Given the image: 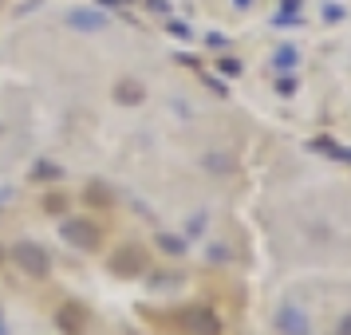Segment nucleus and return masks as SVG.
I'll use <instances>...</instances> for the list:
<instances>
[{
  "label": "nucleus",
  "mask_w": 351,
  "mask_h": 335,
  "mask_svg": "<svg viewBox=\"0 0 351 335\" xmlns=\"http://www.w3.org/2000/svg\"><path fill=\"white\" fill-rule=\"evenodd\" d=\"M60 237H64L67 245L83 249V253H95L99 245H103V233H99V225L91 221V217H64Z\"/></svg>",
  "instance_id": "1"
},
{
  "label": "nucleus",
  "mask_w": 351,
  "mask_h": 335,
  "mask_svg": "<svg viewBox=\"0 0 351 335\" xmlns=\"http://www.w3.org/2000/svg\"><path fill=\"white\" fill-rule=\"evenodd\" d=\"M8 256H12V260L20 264V272H24V276H32V280H44V276L51 272V256L44 253L40 245H32V240H20Z\"/></svg>",
  "instance_id": "2"
},
{
  "label": "nucleus",
  "mask_w": 351,
  "mask_h": 335,
  "mask_svg": "<svg viewBox=\"0 0 351 335\" xmlns=\"http://www.w3.org/2000/svg\"><path fill=\"white\" fill-rule=\"evenodd\" d=\"M87 323H91V316H87V308H83L80 300L60 303V312H56V327H60L64 335H87Z\"/></svg>",
  "instance_id": "3"
},
{
  "label": "nucleus",
  "mask_w": 351,
  "mask_h": 335,
  "mask_svg": "<svg viewBox=\"0 0 351 335\" xmlns=\"http://www.w3.org/2000/svg\"><path fill=\"white\" fill-rule=\"evenodd\" d=\"M111 272L114 276H143L146 272V253L143 249H138V245H123V249H119V253L111 256Z\"/></svg>",
  "instance_id": "4"
},
{
  "label": "nucleus",
  "mask_w": 351,
  "mask_h": 335,
  "mask_svg": "<svg viewBox=\"0 0 351 335\" xmlns=\"http://www.w3.org/2000/svg\"><path fill=\"white\" fill-rule=\"evenodd\" d=\"M182 327L193 335H221V319L209 308H190V312H182Z\"/></svg>",
  "instance_id": "5"
},
{
  "label": "nucleus",
  "mask_w": 351,
  "mask_h": 335,
  "mask_svg": "<svg viewBox=\"0 0 351 335\" xmlns=\"http://www.w3.org/2000/svg\"><path fill=\"white\" fill-rule=\"evenodd\" d=\"M103 24H107V16H103V12H83V8L67 12V28H80V32H99Z\"/></svg>",
  "instance_id": "6"
},
{
  "label": "nucleus",
  "mask_w": 351,
  "mask_h": 335,
  "mask_svg": "<svg viewBox=\"0 0 351 335\" xmlns=\"http://www.w3.org/2000/svg\"><path fill=\"white\" fill-rule=\"evenodd\" d=\"M276 323H280L285 335H308V319H304V312H296V308H285Z\"/></svg>",
  "instance_id": "7"
},
{
  "label": "nucleus",
  "mask_w": 351,
  "mask_h": 335,
  "mask_svg": "<svg viewBox=\"0 0 351 335\" xmlns=\"http://www.w3.org/2000/svg\"><path fill=\"white\" fill-rule=\"evenodd\" d=\"M114 99H119V103H127V107H138V103L146 99V91H143V83L123 79V83H114Z\"/></svg>",
  "instance_id": "8"
},
{
  "label": "nucleus",
  "mask_w": 351,
  "mask_h": 335,
  "mask_svg": "<svg viewBox=\"0 0 351 335\" xmlns=\"http://www.w3.org/2000/svg\"><path fill=\"white\" fill-rule=\"evenodd\" d=\"M32 177L36 182H56V177H64V170H60L56 162H40V166L32 170Z\"/></svg>",
  "instance_id": "9"
},
{
  "label": "nucleus",
  "mask_w": 351,
  "mask_h": 335,
  "mask_svg": "<svg viewBox=\"0 0 351 335\" xmlns=\"http://www.w3.org/2000/svg\"><path fill=\"white\" fill-rule=\"evenodd\" d=\"M44 209H48V213H64V209H67V193L64 190L44 193Z\"/></svg>",
  "instance_id": "10"
},
{
  "label": "nucleus",
  "mask_w": 351,
  "mask_h": 335,
  "mask_svg": "<svg viewBox=\"0 0 351 335\" xmlns=\"http://www.w3.org/2000/svg\"><path fill=\"white\" fill-rule=\"evenodd\" d=\"M83 197H87V206H111V193L103 190V186H87Z\"/></svg>",
  "instance_id": "11"
},
{
  "label": "nucleus",
  "mask_w": 351,
  "mask_h": 335,
  "mask_svg": "<svg viewBox=\"0 0 351 335\" xmlns=\"http://www.w3.org/2000/svg\"><path fill=\"white\" fill-rule=\"evenodd\" d=\"M158 249H162V253H170V256H182V253H186V245H182L178 237H166V233L158 237Z\"/></svg>",
  "instance_id": "12"
},
{
  "label": "nucleus",
  "mask_w": 351,
  "mask_h": 335,
  "mask_svg": "<svg viewBox=\"0 0 351 335\" xmlns=\"http://www.w3.org/2000/svg\"><path fill=\"white\" fill-rule=\"evenodd\" d=\"M296 60H300L296 48H280V51H276V67H285V71H288V67H296Z\"/></svg>",
  "instance_id": "13"
},
{
  "label": "nucleus",
  "mask_w": 351,
  "mask_h": 335,
  "mask_svg": "<svg viewBox=\"0 0 351 335\" xmlns=\"http://www.w3.org/2000/svg\"><path fill=\"white\" fill-rule=\"evenodd\" d=\"M217 67H221L225 75H237V71H241V64H237V60H221Z\"/></svg>",
  "instance_id": "14"
},
{
  "label": "nucleus",
  "mask_w": 351,
  "mask_h": 335,
  "mask_svg": "<svg viewBox=\"0 0 351 335\" xmlns=\"http://www.w3.org/2000/svg\"><path fill=\"white\" fill-rule=\"evenodd\" d=\"M170 36H178V40H190V28H186V24H170Z\"/></svg>",
  "instance_id": "15"
},
{
  "label": "nucleus",
  "mask_w": 351,
  "mask_h": 335,
  "mask_svg": "<svg viewBox=\"0 0 351 335\" xmlns=\"http://www.w3.org/2000/svg\"><path fill=\"white\" fill-rule=\"evenodd\" d=\"M343 335H351V316H348V319H343Z\"/></svg>",
  "instance_id": "16"
},
{
  "label": "nucleus",
  "mask_w": 351,
  "mask_h": 335,
  "mask_svg": "<svg viewBox=\"0 0 351 335\" xmlns=\"http://www.w3.org/2000/svg\"><path fill=\"white\" fill-rule=\"evenodd\" d=\"M4 260H8V253H4V249H0V264H4Z\"/></svg>",
  "instance_id": "17"
},
{
  "label": "nucleus",
  "mask_w": 351,
  "mask_h": 335,
  "mask_svg": "<svg viewBox=\"0 0 351 335\" xmlns=\"http://www.w3.org/2000/svg\"><path fill=\"white\" fill-rule=\"evenodd\" d=\"M103 4H119V0H103Z\"/></svg>",
  "instance_id": "18"
},
{
  "label": "nucleus",
  "mask_w": 351,
  "mask_h": 335,
  "mask_svg": "<svg viewBox=\"0 0 351 335\" xmlns=\"http://www.w3.org/2000/svg\"><path fill=\"white\" fill-rule=\"evenodd\" d=\"M237 4H249V0H237Z\"/></svg>",
  "instance_id": "19"
}]
</instances>
